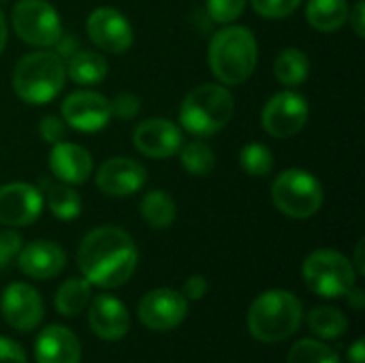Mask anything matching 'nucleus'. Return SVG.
<instances>
[{
    "mask_svg": "<svg viewBox=\"0 0 365 363\" xmlns=\"http://www.w3.org/2000/svg\"><path fill=\"white\" fill-rule=\"evenodd\" d=\"M17 36L32 47H53L62 34L58 11L47 0H19L13 9Z\"/></svg>",
    "mask_w": 365,
    "mask_h": 363,
    "instance_id": "6e6552de",
    "label": "nucleus"
},
{
    "mask_svg": "<svg viewBox=\"0 0 365 363\" xmlns=\"http://www.w3.org/2000/svg\"><path fill=\"white\" fill-rule=\"evenodd\" d=\"M17 265L26 276L34 280H49L64 270L66 255L62 246L47 240H36L21 246L17 255Z\"/></svg>",
    "mask_w": 365,
    "mask_h": 363,
    "instance_id": "f3484780",
    "label": "nucleus"
},
{
    "mask_svg": "<svg viewBox=\"0 0 365 363\" xmlns=\"http://www.w3.org/2000/svg\"><path fill=\"white\" fill-rule=\"evenodd\" d=\"M180 160L190 175H199V178L210 175L216 167V156L212 148L205 145L203 141H190L184 148H180Z\"/></svg>",
    "mask_w": 365,
    "mask_h": 363,
    "instance_id": "cd10ccee",
    "label": "nucleus"
},
{
    "mask_svg": "<svg viewBox=\"0 0 365 363\" xmlns=\"http://www.w3.org/2000/svg\"><path fill=\"white\" fill-rule=\"evenodd\" d=\"M88 321L92 332L107 342L122 340L128 334L130 319L126 306L113 295H98L90 304Z\"/></svg>",
    "mask_w": 365,
    "mask_h": 363,
    "instance_id": "a211bd4d",
    "label": "nucleus"
},
{
    "mask_svg": "<svg viewBox=\"0 0 365 363\" xmlns=\"http://www.w3.org/2000/svg\"><path fill=\"white\" fill-rule=\"evenodd\" d=\"M0 363H28V359L17 342L0 336Z\"/></svg>",
    "mask_w": 365,
    "mask_h": 363,
    "instance_id": "c9c22d12",
    "label": "nucleus"
},
{
    "mask_svg": "<svg viewBox=\"0 0 365 363\" xmlns=\"http://www.w3.org/2000/svg\"><path fill=\"white\" fill-rule=\"evenodd\" d=\"M233 94L218 83H201L192 88L182 107L180 124L195 137H210L222 131L233 118Z\"/></svg>",
    "mask_w": 365,
    "mask_h": 363,
    "instance_id": "39448f33",
    "label": "nucleus"
},
{
    "mask_svg": "<svg viewBox=\"0 0 365 363\" xmlns=\"http://www.w3.org/2000/svg\"><path fill=\"white\" fill-rule=\"evenodd\" d=\"M148 180V171L141 163L126 156L109 158L101 165L96 173V186L109 197L135 195Z\"/></svg>",
    "mask_w": 365,
    "mask_h": 363,
    "instance_id": "dca6fc26",
    "label": "nucleus"
},
{
    "mask_svg": "<svg viewBox=\"0 0 365 363\" xmlns=\"http://www.w3.org/2000/svg\"><path fill=\"white\" fill-rule=\"evenodd\" d=\"M349 362L351 363H365V342L357 340L351 349H349Z\"/></svg>",
    "mask_w": 365,
    "mask_h": 363,
    "instance_id": "ea45409f",
    "label": "nucleus"
},
{
    "mask_svg": "<svg viewBox=\"0 0 365 363\" xmlns=\"http://www.w3.org/2000/svg\"><path fill=\"white\" fill-rule=\"evenodd\" d=\"M137 263V244L118 227H98L90 231L77 250V265L83 278L101 289L122 287L135 274Z\"/></svg>",
    "mask_w": 365,
    "mask_h": 363,
    "instance_id": "f257e3e1",
    "label": "nucleus"
},
{
    "mask_svg": "<svg viewBox=\"0 0 365 363\" xmlns=\"http://www.w3.org/2000/svg\"><path fill=\"white\" fill-rule=\"evenodd\" d=\"M141 216L152 229H169L178 216V208L165 190H150L141 199Z\"/></svg>",
    "mask_w": 365,
    "mask_h": 363,
    "instance_id": "a878e982",
    "label": "nucleus"
},
{
    "mask_svg": "<svg viewBox=\"0 0 365 363\" xmlns=\"http://www.w3.org/2000/svg\"><path fill=\"white\" fill-rule=\"evenodd\" d=\"M75 51H79V41L71 34H60V39L56 41V53L64 60L71 58Z\"/></svg>",
    "mask_w": 365,
    "mask_h": 363,
    "instance_id": "4c0bfd02",
    "label": "nucleus"
},
{
    "mask_svg": "<svg viewBox=\"0 0 365 363\" xmlns=\"http://www.w3.org/2000/svg\"><path fill=\"white\" fill-rule=\"evenodd\" d=\"M41 188L45 190V199L49 212L60 220H73L81 214V197L66 184H53L49 180H41Z\"/></svg>",
    "mask_w": 365,
    "mask_h": 363,
    "instance_id": "5701e85b",
    "label": "nucleus"
},
{
    "mask_svg": "<svg viewBox=\"0 0 365 363\" xmlns=\"http://www.w3.org/2000/svg\"><path fill=\"white\" fill-rule=\"evenodd\" d=\"M90 295H92V285L86 278H71L56 291L53 306L64 317H77L90 304Z\"/></svg>",
    "mask_w": 365,
    "mask_h": 363,
    "instance_id": "393cba45",
    "label": "nucleus"
},
{
    "mask_svg": "<svg viewBox=\"0 0 365 363\" xmlns=\"http://www.w3.org/2000/svg\"><path fill=\"white\" fill-rule=\"evenodd\" d=\"M246 2L248 0H207L205 9L216 24H231L242 17Z\"/></svg>",
    "mask_w": 365,
    "mask_h": 363,
    "instance_id": "7c9ffc66",
    "label": "nucleus"
},
{
    "mask_svg": "<svg viewBox=\"0 0 365 363\" xmlns=\"http://www.w3.org/2000/svg\"><path fill=\"white\" fill-rule=\"evenodd\" d=\"M323 186L306 169L282 171L272 186L274 205L289 218H310L323 205Z\"/></svg>",
    "mask_w": 365,
    "mask_h": 363,
    "instance_id": "0eeeda50",
    "label": "nucleus"
},
{
    "mask_svg": "<svg viewBox=\"0 0 365 363\" xmlns=\"http://www.w3.org/2000/svg\"><path fill=\"white\" fill-rule=\"evenodd\" d=\"M310 73V60L308 56L297 49V47H287L278 53L276 62H274V75L280 83L295 88L299 83H304L308 79Z\"/></svg>",
    "mask_w": 365,
    "mask_h": 363,
    "instance_id": "b1692460",
    "label": "nucleus"
},
{
    "mask_svg": "<svg viewBox=\"0 0 365 363\" xmlns=\"http://www.w3.org/2000/svg\"><path fill=\"white\" fill-rule=\"evenodd\" d=\"M0 2H4V0H0Z\"/></svg>",
    "mask_w": 365,
    "mask_h": 363,
    "instance_id": "c03bdc74",
    "label": "nucleus"
},
{
    "mask_svg": "<svg viewBox=\"0 0 365 363\" xmlns=\"http://www.w3.org/2000/svg\"><path fill=\"white\" fill-rule=\"evenodd\" d=\"M287 363H340L338 355L319 340L304 338L293 344Z\"/></svg>",
    "mask_w": 365,
    "mask_h": 363,
    "instance_id": "c756f323",
    "label": "nucleus"
},
{
    "mask_svg": "<svg viewBox=\"0 0 365 363\" xmlns=\"http://www.w3.org/2000/svg\"><path fill=\"white\" fill-rule=\"evenodd\" d=\"M6 36H9V30H6V19H4V13L0 9V53L4 51L6 47Z\"/></svg>",
    "mask_w": 365,
    "mask_h": 363,
    "instance_id": "79ce46f5",
    "label": "nucleus"
},
{
    "mask_svg": "<svg viewBox=\"0 0 365 363\" xmlns=\"http://www.w3.org/2000/svg\"><path fill=\"white\" fill-rule=\"evenodd\" d=\"M109 101L94 90H75L62 103V120L81 133H96L109 124Z\"/></svg>",
    "mask_w": 365,
    "mask_h": 363,
    "instance_id": "f8f14e48",
    "label": "nucleus"
},
{
    "mask_svg": "<svg viewBox=\"0 0 365 363\" xmlns=\"http://www.w3.org/2000/svg\"><path fill=\"white\" fill-rule=\"evenodd\" d=\"M64 122L58 118V116H45L43 120H41V124H38V133H41V137L47 141V143H58V141H62L64 139Z\"/></svg>",
    "mask_w": 365,
    "mask_h": 363,
    "instance_id": "f704fd0d",
    "label": "nucleus"
},
{
    "mask_svg": "<svg viewBox=\"0 0 365 363\" xmlns=\"http://www.w3.org/2000/svg\"><path fill=\"white\" fill-rule=\"evenodd\" d=\"M349 21H351V26L355 28V34L357 36H365V2L364 0H359L357 4H355V9L353 11H349Z\"/></svg>",
    "mask_w": 365,
    "mask_h": 363,
    "instance_id": "58836bf2",
    "label": "nucleus"
},
{
    "mask_svg": "<svg viewBox=\"0 0 365 363\" xmlns=\"http://www.w3.org/2000/svg\"><path fill=\"white\" fill-rule=\"evenodd\" d=\"M304 310L302 302L289 291H265L248 310V329L259 342H282L289 340L302 325Z\"/></svg>",
    "mask_w": 365,
    "mask_h": 363,
    "instance_id": "7ed1b4c3",
    "label": "nucleus"
},
{
    "mask_svg": "<svg viewBox=\"0 0 365 363\" xmlns=\"http://www.w3.org/2000/svg\"><path fill=\"white\" fill-rule=\"evenodd\" d=\"M43 195L32 184L11 182L0 186V223L6 227H28L43 212Z\"/></svg>",
    "mask_w": 365,
    "mask_h": 363,
    "instance_id": "4468645a",
    "label": "nucleus"
},
{
    "mask_svg": "<svg viewBox=\"0 0 365 363\" xmlns=\"http://www.w3.org/2000/svg\"><path fill=\"white\" fill-rule=\"evenodd\" d=\"M64 68H66V77L79 86H96L109 73V64L101 53L83 51V49H79L71 58H66Z\"/></svg>",
    "mask_w": 365,
    "mask_h": 363,
    "instance_id": "412c9836",
    "label": "nucleus"
},
{
    "mask_svg": "<svg viewBox=\"0 0 365 363\" xmlns=\"http://www.w3.org/2000/svg\"><path fill=\"white\" fill-rule=\"evenodd\" d=\"M64 60L49 49L26 53L13 71V90L28 105H43L64 88Z\"/></svg>",
    "mask_w": 365,
    "mask_h": 363,
    "instance_id": "20e7f679",
    "label": "nucleus"
},
{
    "mask_svg": "<svg viewBox=\"0 0 365 363\" xmlns=\"http://www.w3.org/2000/svg\"><path fill=\"white\" fill-rule=\"evenodd\" d=\"M139 321L154 332H169L182 325L188 315V300L173 289H154L137 306Z\"/></svg>",
    "mask_w": 365,
    "mask_h": 363,
    "instance_id": "9d476101",
    "label": "nucleus"
},
{
    "mask_svg": "<svg viewBox=\"0 0 365 363\" xmlns=\"http://www.w3.org/2000/svg\"><path fill=\"white\" fill-rule=\"evenodd\" d=\"M308 289L321 297H344L357 280L353 263L338 250L321 248L306 257L302 267Z\"/></svg>",
    "mask_w": 365,
    "mask_h": 363,
    "instance_id": "423d86ee",
    "label": "nucleus"
},
{
    "mask_svg": "<svg viewBox=\"0 0 365 363\" xmlns=\"http://www.w3.org/2000/svg\"><path fill=\"white\" fill-rule=\"evenodd\" d=\"M308 116V101L302 94L287 90L267 101L261 113V124L267 135L276 139H289L306 126Z\"/></svg>",
    "mask_w": 365,
    "mask_h": 363,
    "instance_id": "1a4fd4ad",
    "label": "nucleus"
},
{
    "mask_svg": "<svg viewBox=\"0 0 365 363\" xmlns=\"http://www.w3.org/2000/svg\"><path fill=\"white\" fill-rule=\"evenodd\" d=\"M308 327L323 340H338L346 334L349 321L346 317L331 306H319L308 312Z\"/></svg>",
    "mask_w": 365,
    "mask_h": 363,
    "instance_id": "bb28decb",
    "label": "nucleus"
},
{
    "mask_svg": "<svg viewBox=\"0 0 365 363\" xmlns=\"http://www.w3.org/2000/svg\"><path fill=\"white\" fill-rule=\"evenodd\" d=\"M0 312L6 325L17 332L34 329L43 319V300L36 289L24 282H13L2 291Z\"/></svg>",
    "mask_w": 365,
    "mask_h": 363,
    "instance_id": "ddd939ff",
    "label": "nucleus"
},
{
    "mask_svg": "<svg viewBox=\"0 0 365 363\" xmlns=\"http://www.w3.org/2000/svg\"><path fill=\"white\" fill-rule=\"evenodd\" d=\"M207 293V280L203 276H190L186 282H184V289H182V295L188 300V302H199L203 300Z\"/></svg>",
    "mask_w": 365,
    "mask_h": 363,
    "instance_id": "e433bc0d",
    "label": "nucleus"
},
{
    "mask_svg": "<svg viewBox=\"0 0 365 363\" xmlns=\"http://www.w3.org/2000/svg\"><path fill=\"white\" fill-rule=\"evenodd\" d=\"M133 143L148 158H171L182 148V131L167 118H148L135 128Z\"/></svg>",
    "mask_w": 365,
    "mask_h": 363,
    "instance_id": "2eb2a0df",
    "label": "nucleus"
},
{
    "mask_svg": "<svg viewBox=\"0 0 365 363\" xmlns=\"http://www.w3.org/2000/svg\"><path fill=\"white\" fill-rule=\"evenodd\" d=\"M255 11L267 19H282L297 11L302 0H250Z\"/></svg>",
    "mask_w": 365,
    "mask_h": 363,
    "instance_id": "2f4dec72",
    "label": "nucleus"
},
{
    "mask_svg": "<svg viewBox=\"0 0 365 363\" xmlns=\"http://www.w3.org/2000/svg\"><path fill=\"white\" fill-rule=\"evenodd\" d=\"M34 357L36 363H79L81 344L71 329L49 325L34 340Z\"/></svg>",
    "mask_w": 365,
    "mask_h": 363,
    "instance_id": "6ab92c4d",
    "label": "nucleus"
},
{
    "mask_svg": "<svg viewBox=\"0 0 365 363\" xmlns=\"http://www.w3.org/2000/svg\"><path fill=\"white\" fill-rule=\"evenodd\" d=\"M86 30L90 41L107 53H124L133 45V26L118 9L101 6L88 15Z\"/></svg>",
    "mask_w": 365,
    "mask_h": 363,
    "instance_id": "9b49d317",
    "label": "nucleus"
},
{
    "mask_svg": "<svg viewBox=\"0 0 365 363\" xmlns=\"http://www.w3.org/2000/svg\"><path fill=\"white\" fill-rule=\"evenodd\" d=\"M364 240L357 244V248H355V261H357V272L359 274H365V263H364Z\"/></svg>",
    "mask_w": 365,
    "mask_h": 363,
    "instance_id": "37998d69",
    "label": "nucleus"
},
{
    "mask_svg": "<svg viewBox=\"0 0 365 363\" xmlns=\"http://www.w3.org/2000/svg\"><path fill=\"white\" fill-rule=\"evenodd\" d=\"M259 47L252 30L244 26H227L218 30L207 49V62L212 73L225 86H240L257 68Z\"/></svg>",
    "mask_w": 365,
    "mask_h": 363,
    "instance_id": "f03ea898",
    "label": "nucleus"
},
{
    "mask_svg": "<svg viewBox=\"0 0 365 363\" xmlns=\"http://www.w3.org/2000/svg\"><path fill=\"white\" fill-rule=\"evenodd\" d=\"M240 167L244 173L252 178H265L274 169V156L272 150L263 143H248L240 152Z\"/></svg>",
    "mask_w": 365,
    "mask_h": 363,
    "instance_id": "c85d7f7f",
    "label": "nucleus"
},
{
    "mask_svg": "<svg viewBox=\"0 0 365 363\" xmlns=\"http://www.w3.org/2000/svg\"><path fill=\"white\" fill-rule=\"evenodd\" d=\"M346 297H349V302H351V306H353L355 310H361V308H364V302H365L364 289H359L357 285L346 293Z\"/></svg>",
    "mask_w": 365,
    "mask_h": 363,
    "instance_id": "a19ab883",
    "label": "nucleus"
},
{
    "mask_svg": "<svg viewBox=\"0 0 365 363\" xmlns=\"http://www.w3.org/2000/svg\"><path fill=\"white\" fill-rule=\"evenodd\" d=\"M139 98L133 92H120L113 101H109V109L111 116L120 118V120H133L139 113Z\"/></svg>",
    "mask_w": 365,
    "mask_h": 363,
    "instance_id": "473e14b6",
    "label": "nucleus"
},
{
    "mask_svg": "<svg viewBox=\"0 0 365 363\" xmlns=\"http://www.w3.org/2000/svg\"><path fill=\"white\" fill-rule=\"evenodd\" d=\"M349 11L346 0H310L306 6V19L319 32H334L346 24Z\"/></svg>",
    "mask_w": 365,
    "mask_h": 363,
    "instance_id": "4be33fe9",
    "label": "nucleus"
},
{
    "mask_svg": "<svg viewBox=\"0 0 365 363\" xmlns=\"http://www.w3.org/2000/svg\"><path fill=\"white\" fill-rule=\"evenodd\" d=\"M92 156L83 145L68 141L53 143L49 154V169L64 184H83L92 175Z\"/></svg>",
    "mask_w": 365,
    "mask_h": 363,
    "instance_id": "aec40b11",
    "label": "nucleus"
},
{
    "mask_svg": "<svg viewBox=\"0 0 365 363\" xmlns=\"http://www.w3.org/2000/svg\"><path fill=\"white\" fill-rule=\"evenodd\" d=\"M21 250V235L17 231H2L0 233V270L6 267L13 259H17Z\"/></svg>",
    "mask_w": 365,
    "mask_h": 363,
    "instance_id": "72a5a7b5",
    "label": "nucleus"
}]
</instances>
